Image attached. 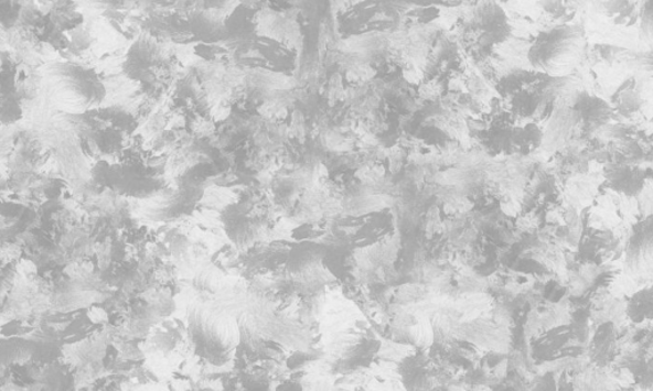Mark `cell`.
<instances>
[{
    "label": "cell",
    "instance_id": "8",
    "mask_svg": "<svg viewBox=\"0 0 653 391\" xmlns=\"http://www.w3.org/2000/svg\"><path fill=\"white\" fill-rule=\"evenodd\" d=\"M646 73H635L631 78L624 80L622 86L612 96V110H618L625 117L639 112L644 104V91H646Z\"/></svg>",
    "mask_w": 653,
    "mask_h": 391
},
{
    "label": "cell",
    "instance_id": "9",
    "mask_svg": "<svg viewBox=\"0 0 653 391\" xmlns=\"http://www.w3.org/2000/svg\"><path fill=\"white\" fill-rule=\"evenodd\" d=\"M644 0H591L595 11L614 24L632 26L640 21Z\"/></svg>",
    "mask_w": 653,
    "mask_h": 391
},
{
    "label": "cell",
    "instance_id": "6",
    "mask_svg": "<svg viewBox=\"0 0 653 391\" xmlns=\"http://www.w3.org/2000/svg\"><path fill=\"white\" fill-rule=\"evenodd\" d=\"M122 72L130 80L140 84L144 94L160 97L173 78V63L159 40L144 32L129 47Z\"/></svg>",
    "mask_w": 653,
    "mask_h": 391
},
{
    "label": "cell",
    "instance_id": "5",
    "mask_svg": "<svg viewBox=\"0 0 653 391\" xmlns=\"http://www.w3.org/2000/svg\"><path fill=\"white\" fill-rule=\"evenodd\" d=\"M81 21L82 14L72 0H46L41 8L29 7L22 12L19 30L29 43L51 46L60 52L68 47V32Z\"/></svg>",
    "mask_w": 653,
    "mask_h": 391
},
{
    "label": "cell",
    "instance_id": "3",
    "mask_svg": "<svg viewBox=\"0 0 653 391\" xmlns=\"http://www.w3.org/2000/svg\"><path fill=\"white\" fill-rule=\"evenodd\" d=\"M512 31L509 14L496 0H480L462 19L457 43L471 59L484 62L509 42Z\"/></svg>",
    "mask_w": 653,
    "mask_h": 391
},
{
    "label": "cell",
    "instance_id": "4",
    "mask_svg": "<svg viewBox=\"0 0 653 391\" xmlns=\"http://www.w3.org/2000/svg\"><path fill=\"white\" fill-rule=\"evenodd\" d=\"M585 58V29L579 23L546 29L528 51L531 68L555 77L570 76Z\"/></svg>",
    "mask_w": 653,
    "mask_h": 391
},
{
    "label": "cell",
    "instance_id": "1",
    "mask_svg": "<svg viewBox=\"0 0 653 391\" xmlns=\"http://www.w3.org/2000/svg\"><path fill=\"white\" fill-rule=\"evenodd\" d=\"M579 86L571 76L555 77L531 69L504 72L495 83L502 108L522 123H537L552 117L555 105Z\"/></svg>",
    "mask_w": 653,
    "mask_h": 391
},
{
    "label": "cell",
    "instance_id": "11",
    "mask_svg": "<svg viewBox=\"0 0 653 391\" xmlns=\"http://www.w3.org/2000/svg\"><path fill=\"white\" fill-rule=\"evenodd\" d=\"M545 140L544 130L537 123H522L518 121L513 128L511 151L512 154L528 156L537 149H540Z\"/></svg>",
    "mask_w": 653,
    "mask_h": 391
},
{
    "label": "cell",
    "instance_id": "2",
    "mask_svg": "<svg viewBox=\"0 0 653 391\" xmlns=\"http://www.w3.org/2000/svg\"><path fill=\"white\" fill-rule=\"evenodd\" d=\"M49 99L63 113H81L100 108L106 88L99 73L76 62L55 61L41 69Z\"/></svg>",
    "mask_w": 653,
    "mask_h": 391
},
{
    "label": "cell",
    "instance_id": "16",
    "mask_svg": "<svg viewBox=\"0 0 653 391\" xmlns=\"http://www.w3.org/2000/svg\"><path fill=\"white\" fill-rule=\"evenodd\" d=\"M239 2L249 10L256 11L257 8L265 7L266 0H239Z\"/></svg>",
    "mask_w": 653,
    "mask_h": 391
},
{
    "label": "cell",
    "instance_id": "14",
    "mask_svg": "<svg viewBox=\"0 0 653 391\" xmlns=\"http://www.w3.org/2000/svg\"><path fill=\"white\" fill-rule=\"evenodd\" d=\"M403 374L407 389H419L424 377V368L420 362L407 358L403 365Z\"/></svg>",
    "mask_w": 653,
    "mask_h": 391
},
{
    "label": "cell",
    "instance_id": "13",
    "mask_svg": "<svg viewBox=\"0 0 653 391\" xmlns=\"http://www.w3.org/2000/svg\"><path fill=\"white\" fill-rule=\"evenodd\" d=\"M627 315L630 319L640 324L651 321L653 317V292L652 289H644L634 293L627 305Z\"/></svg>",
    "mask_w": 653,
    "mask_h": 391
},
{
    "label": "cell",
    "instance_id": "7",
    "mask_svg": "<svg viewBox=\"0 0 653 391\" xmlns=\"http://www.w3.org/2000/svg\"><path fill=\"white\" fill-rule=\"evenodd\" d=\"M185 22L191 39L197 40V42L207 44L226 42L227 32L225 20L216 10L197 8V10L186 13Z\"/></svg>",
    "mask_w": 653,
    "mask_h": 391
},
{
    "label": "cell",
    "instance_id": "12",
    "mask_svg": "<svg viewBox=\"0 0 653 391\" xmlns=\"http://www.w3.org/2000/svg\"><path fill=\"white\" fill-rule=\"evenodd\" d=\"M225 24L227 32L226 40H232V42H240V40L242 42H247V40L251 39L253 34H255V11L240 6L238 10L225 21Z\"/></svg>",
    "mask_w": 653,
    "mask_h": 391
},
{
    "label": "cell",
    "instance_id": "10",
    "mask_svg": "<svg viewBox=\"0 0 653 391\" xmlns=\"http://www.w3.org/2000/svg\"><path fill=\"white\" fill-rule=\"evenodd\" d=\"M607 178L610 189L627 197H635L643 189L646 174L639 167L614 165L608 170Z\"/></svg>",
    "mask_w": 653,
    "mask_h": 391
},
{
    "label": "cell",
    "instance_id": "15",
    "mask_svg": "<svg viewBox=\"0 0 653 391\" xmlns=\"http://www.w3.org/2000/svg\"><path fill=\"white\" fill-rule=\"evenodd\" d=\"M641 23V36L642 39H647L649 43L652 39V8H651V0H644L642 7V13L640 21Z\"/></svg>",
    "mask_w": 653,
    "mask_h": 391
}]
</instances>
